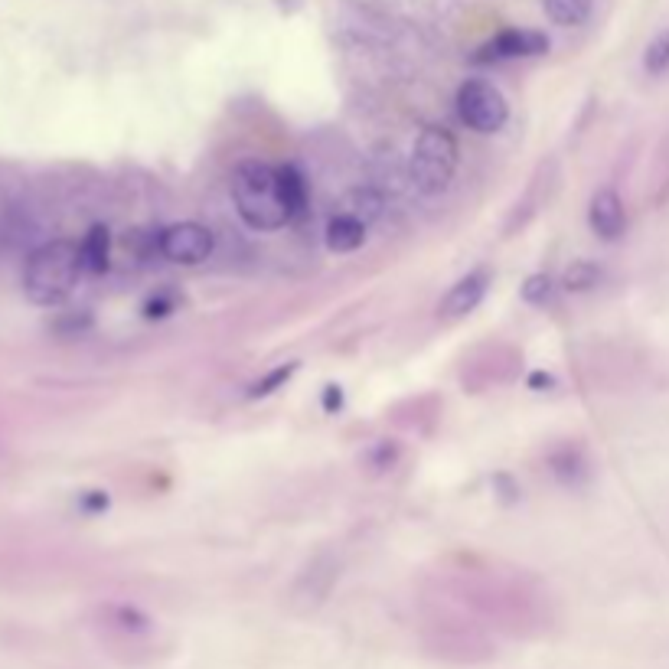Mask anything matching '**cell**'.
Here are the masks:
<instances>
[{"mask_svg":"<svg viewBox=\"0 0 669 669\" xmlns=\"http://www.w3.org/2000/svg\"><path fill=\"white\" fill-rule=\"evenodd\" d=\"M588 226L601 242H617L627 229V206L614 187H601L588 203Z\"/></svg>","mask_w":669,"mask_h":669,"instance_id":"obj_7","label":"cell"},{"mask_svg":"<svg viewBox=\"0 0 669 669\" xmlns=\"http://www.w3.org/2000/svg\"><path fill=\"white\" fill-rule=\"evenodd\" d=\"M82 252L76 242L69 239H53L40 245L23 268V291L33 304L40 307H56L76 291L82 278Z\"/></svg>","mask_w":669,"mask_h":669,"instance_id":"obj_2","label":"cell"},{"mask_svg":"<svg viewBox=\"0 0 669 669\" xmlns=\"http://www.w3.org/2000/svg\"><path fill=\"white\" fill-rule=\"evenodd\" d=\"M216 249L213 229L200 222H173L167 229H157V255L173 265H200Z\"/></svg>","mask_w":669,"mask_h":669,"instance_id":"obj_5","label":"cell"},{"mask_svg":"<svg viewBox=\"0 0 669 669\" xmlns=\"http://www.w3.org/2000/svg\"><path fill=\"white\" fill-rule=\"evenodd\" d=\"M457 141L448 128L425 125L412 144V157H408V177L425 196H438L451 187L457 173Z\"/></svg>","mask_w":669,"mask_h":669,"instance_id":"obj_3","label":"cell"},{"mask_svg":"<svg viewBox=\"0 0 669 669\" xmlns=\"http://www.w3.org/2000/svg\"><path fill=\"white\" fill-rule=\"evenodd\" d=\"M79 252H82V268L92 271V275H102L111 265V232L108 226H92L89 235L79 242Z\"/></svg>","mask_w":669,"mask_h":669,"instance_id":"obj_10","label":"cell"},{"mask_svg":"<svg viewBox=\"0 0 669 669\" xmlns=\"http://www.w3.org/2000/svg\"><path fill=\"white\" fill-rule=\"evenodd\" d=\"M327 249L337 252V255H346V252H356L359 245L366 242V222L356 219L353 213H337L330 222H327Z\"/></svg>","mask_w":669,"mask_h":669,"instance_id":"obj_9","label":"cell"},{"mask_svg":"<svg viewBox=\"0 0 669 669\" xmlns=\"http://www.w3.org/2000/svg\"><path fill=\"white\" fill-rule=\"evenodd\" d=\"M105 617H108V627H115L118 634H128V637H141L151 630V617L131 604H111L105 607Z\"/></svg>","mask_w":669,"mask_h":669,"instance_id":"obj_13","label":"cell"},{"mask_svg":"<svg viewBox=\"0 0 669 669\" xmlns=\"http://www.w3.org/2000/svg\"><path fill=\"white\" fill-rule=\"evenodd\" d=\"M340 405H343L340 386H327V392H324V408H327V412H333V408H340Z\"/></svg>","mask_w":669,"mask_h":669,"instance_id":"obj_18","label":"cell"},{"mask_svg":"<svg viewBox=\"0 0 669 669\" xmlns=\"http://www.w3.org/2000/svg\"><path fill=\"white\" fill-rule=\"evenodd\" d=\"M278 180H281V196H284V206H288L291 219H301L307 213V200H311L304 173L291 164H284V167H278Z\"/></svg>","mask_w":669,"mask_h":669,"instance_id":"obj_11","label":"cell"},{"mask_svg":"<svg viewBox=\"0 0 669 669\" xmlns=\"http://www.w3.org/2000/svg\"><path fill=\"white\" fill-rule=\"evenodd\" d=\"M594 0H542L545 17H549L555 27H581L591 17Z\"/></svg>","mask_w":669,"mask_h":669,"instance_id":"obj_12","label":"cell"},{"mask_svg":"<svg viewBox=\"0 0 669 669\" xmlns=\"http://www.w3.org/2000/svg\"><path fill=\"white\" fill-rule=\"evenodd\" d=\"M457 115L477 134H497L510 121V105L503 92L487 79H467L457 89Z\"/></svg>","mask_w":669,"mask_h":669,"instance_id":"obj_4","label":"cell"},{"mask_svg":"<svg viewBox=\"0 0 669 669\" xmlns=\"http://www.w3.org/2000/svg\"><path fill=\"white\" fill-rule=\"evenodd\" d=\"M487 288H490V275H487V271H483V268L467 271V275L448 291V297L441 301V307H438L441 317L457 320V317H467L470 311H477L480 301L487 297Z\"/></svg>","mask_w":669,"mask_h":669,"instance_id":"obj_8","label":"cell"},{"mask_svg":"<svg viewBox=\"0 0 669 669\" xmlns=\"http://www.w3.org/2000/svg\"><path fill=\"white\" fill-rule=\"evenodd\" d=\"M643 72L647 76H666L669 72V30H660L643 49Z\"/></svg>","mask_w":669,"mask_h":669,"instance_id":"obj_15","label":"cell"},{"mask_svg":"<svg viewBox=\"0 0 669 669\" xmlns=\"http://www.w3.org/2000/svg\"><path fill=\"white\" fill-rule=\"evenodd\" d=\"M549 53V36L539 30H503L480 46L477 63H503V59H532Z\"/></svg>","mask_w":669,"mask_h":669,"instance_id":"obj_6","label":"cell"},{"mask_svg":"<svg viewBox=\"0 0 669 669\" xmlns=\"http://www.w3.org/2000/svg\"><path fill=\"white\" fill-rule=\"evenodd\" d=\"M601 278H604V271H601V265H594V262H572L565 268V275H562V288L565 291H572V294H585V291H594L601 284Z\"/></svg>","mask_w":669,"mask_h":669,"instance_id":"obj_14","label":"cell"},{"mask_svg":"<svg viewBox=\"0 0 669 669\" xmlns=\"http://www.w3.org/2000/svg\"><path fill=\"white\" fill-rule=\"evenodd\" d=\"M294 373H297V363H288V366H278V369H271L268 376L255 379L252 386H249V399H265V395H271V392L284 389V382H288V379H291Z\"/></svg>","mask_w":669,"mask_h":669,"instance_id":"obj_16","label":"cell"},{"mask_svg":"<svg viewBox=\"0 0 669 669\" xmlns=\"http://www.w3.org/2000/svg\"><path fill=\"white\" fill-rule=\"evenodd\" d=\"M552 288H555L552 278H549V275H542V271H539V275H529L526 284H523V301L539 307V304H545V301H549V297H552Z\"/></svg>","mask_w":669,"mask_h":669,"instance_id":"obj_17","label":"cell"},{"mask_svg":"<svg viewBox=\"0 0 669 669\" xmlns=\"http://www.w3.org/2000/svg\"><path fill=\"white\" fill-rule=\"evenodd\" d=\"M232 203L242 222L255 232H275L291 222L288 206L281 196L278 167L265 160H245L232 173Z\"/></svg>","mask_w":669,"mask_h":669,"instance_id":"obj_1","label":"cell"}]
</instances>
